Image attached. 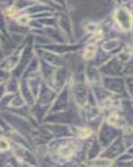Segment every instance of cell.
<instances>
[{
    "instance_id": "cell-1",
    "label": "cell",
    "mask_w": 133,
    "mask_h": 167,
    "mask_svg": "<svg viewBox=\"0 0 133 167\" xmlns=\"http://www.w3.org/2000/svg\"><path fill=\"white\" fill-rule=\"evenodd\" d=\"M117 22L124 29H130L132 26V18L129 13L125 10H120L117 13Z\"/></svg>"
},
{
    "instance_id": "cell-2",
    "label": "cell",
    "mask_w": 133,
    "mask_h": 167,
    "mask_svg": "<svg viewBox=\"0 0 133 167\" xmlns=\"http://www.w3.org/2000/svg\"><path fill=\"white\" fill-rule=\"evenodd\" d=\"M95 50V46H90L87 49V51L85 54V58H92L94 56Z\"/></svg>"
},
{
    "instance_id": "cell-3",
    "label": "cell",
    "mask_w": 133,
    "mask_h": 167,
    "mask_svg": "<svg viewBox=\"0 0 133 167\" xmlns=\"http://www.w3.org/2000/svg\"><path fill=\"white\" fill-rule=\"evenodd\" d=\"M8 147H9L8 143H6L4 140H0V150H6L8 149Z\"/></svg>"
}]
</instances>
